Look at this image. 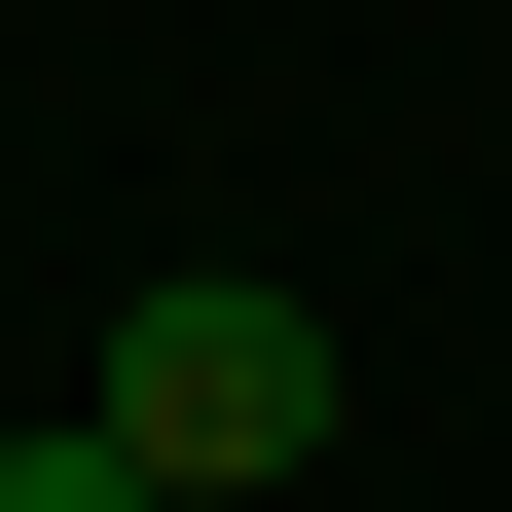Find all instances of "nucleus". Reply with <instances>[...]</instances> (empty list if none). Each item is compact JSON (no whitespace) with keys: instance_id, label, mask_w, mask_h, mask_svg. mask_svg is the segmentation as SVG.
Here are the masks:
<instances>
[{"instance_id":"f03ea898","label":"nucleus","mask_w":512,"mask_h":512,"mask_svg":"<svg viewBox=\"0 0 512 512\" xmlns=\"http://www.w3.org/2000/svg\"><path fill=\"white\" fill-rule=\"evenodd\" d=\"M0 512H147V476H110V403H37V439H0Z\"/></svg>"},{"instance_id":"f257e3e1","label":"nucleus","mask_w":512,"mask_h":512,"mask_svg":"<svg viewBox=\"0 0 512 512\" xmlns=\"http://www.w3.org/2000/svg\"><path fill=\"white\" fill-rule=\"evenodd\" d=\"M74 403H110V476H147V512H293V476H330V293L183 256V293H110Z\"/></svg>"}]
</instances>
